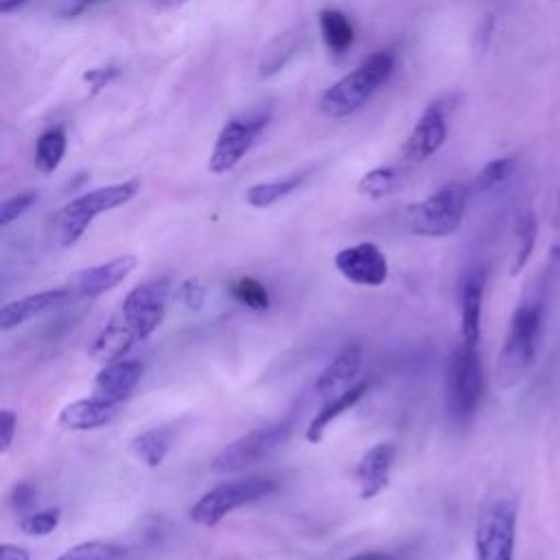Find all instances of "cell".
Returning a JSON list of instances; mask_svg holds the SVG:
<instances>
[{
  "instance_id": "obj_15",
  "label": "cell",
  "mask_w": 560,
  "mask_h": 560,
  "mask_svg": "<svg viewBox=\"0 0 560 560\" xmlns=\"http://www.w3.org/2000/svg\"><path fill=\"white\" fill-rule=\"evenodd\" d=\"M394 457H396V446L392 442H378L361 455L354 468V483L359 490V499L370 501L387 488Z\"/></svg>"
},
{
  "instance_id": "obj_5",
  "label": "cell",
  "mask_w": 560,
  "mask_h": 560,
  "mask_svg": "<svg viewBox=\"0 0 560 560\" xmlns=\"http://www.w3.org/2000/svg\"><path fill=\"white\" fill-rule=\"evenodd\" d=\"M468 203V188L462 182H448L431 192L427 199L409 203L402 221L411 234L418 236H448L459 230Z\"/></svg>"
},
{
  "instance_id": "obj_22",
  "label": "cell",
  "mask_w": 560,
  "mask_h": 560,
  "mask_svg": "<svg viewBox=\"0 0 560 560\" xmlns=\"http://www.w3.org/2000/svg\"><path fill=\"white\" fill-rule=\"evenodd\" d=\"M538 236V221L534 210L521 208L514 214V252L510 260V276H516L525 269V265L532 258V252L536 247Z\"/></svg>"
},
{
  "instance_id": "obj_18",
  "label": "cell",
  "mask_w": 560,
  "mask_h": 560,
  "mask_svg": "<svg viewBox=\"0 0 560 560\" xmlns=\"http://www.w3.org/2000/svg\"><path fill=\"white\" fill-rule=\"evenodd\" d=\"M486 291V271L475 267L466 273L459 289V341L477 346L481 337V306Z\"/></svg>"
},
{
  "instance_id": "obj_6",
  "label": "cell",
  "mask_w": 560,
  "mask_h": 560,
  "mask_svg": "<svg viewBox=\"0 0 560 560\" xmlns=\"http://www.w3.org/2000/svg\"><path fill=\"white\" fill-rule=\"evenodd\" d=\"M483 396V368L477 346L459 341L446 363V409L457 424L470 422Z\"/></svg>"
},
{
  "instance_id": "obj_1",
  "label": "cell",
  "mask_w": 560,
  "mask_h": 560,
  "mask_svg": "<svg viewBox=\"0 0 560 560\" xmlns=\"http://www.w3.org/2000/svg\"><path fill=\"white\" fill-rule=\"evenodd\" d=\"M545 302L542 293H525L514 308L503 343L494 361V381L499 389L516 387L534 368L542 337Z\"/></svg>"
},
{
  "instance_id": "obj_24",
  "label": "cell",
  "mask_w": 560,
  "mask_h": 560,
  "mask_svg": "<svg viewBox=\"0 0 560 560\" xmlns=\"http://www.w3.org/2000/svg\"><path fill=\"white\" fill-rule=\"evenodd\" d=\"M319 33L332 55H343L354 42V26L350 18L339 9L319 11Z\"/></svg>"
},
{
  "instance_id": "obj_42",
  "label": "cell",
  "mask_w": 560,
  "mask_h": 560,
  "mask_svg": "<svg viewBox=\"0 0 560 560\" xmlns=\"http://www.w3.org/2000/svg\"><path fill=\"white\" fill-rule=\"evenodd\" d=\"M168 4H184V2H188V0H166Z\"/></svg>"
},
{
  "instance_id": "obj_16",
  "label": "cell",
  "mask_w": 560,
  "mask_h": 560,
  "mask_svg": "<svg viewBox=\"0 0 560 560\" xmlns=\"http://www.w3.org/2000/svg\"><path fill=\"white\" fill-rule=\"evenodd\" d=\"M361 365H363V346L357 341L346 343L330 359V363L319 372V376L315 381V394L326 400L332 398V394L335 396L341 394L357 378Z\"/></svg>"
},
{
  "instance_id": "obj_19",
  "label": "cell",
  "mask_w": 560,
  "mask_h": 560,
  "mask_svg": "<svg viewBox=\"0 0 560 560\" xmlns=\"http://www.w3.org/2000/svg\"><path fill=\"white\" fill-rule=\"evenodd\" d=\"M120 413V405L101 400L96 396L79 398L59 411L57 424L68 431H92L109 424Z\"/></svg>"
},
{
  "instance_id": "obj_41",
  "label": "cell",
  "mask_w": 560,
  "mask_h": 560,
  "mask_svg": "<svg viewBox=\"0 0 560 560\" xmlns=\"http://www.w3.org/2000/svg\"><path fill=\"white\" fill-rule=\"evenodd\" d=\"M28 0H0V11L2 13H11L13 9H18V7H22V4H26Z\"/></svg>"
},
{
  "instance_id": "obj_2",
  "label": "cell",
  "mask_w": 560,
  "mask_h": 560,
  "mask_svg": "<svg viewBox=\"0 0 560 560\" xmlns=\"http://www.w3.org/2000/svg\"><path fill=\"white\" fill-rule=\"evenodd\" d=\"M394 68L396 55L392 50L372 52L322 94L319 112L326 118H346L359 112L374 96V92L389 81Z\"/></svg>"
},
{
  "instance_id": "obj_27",
  "label": "cell",
  "mask_w": 560,
  "mask_h": 560,
  "mask_svg": "<svg viewBox=\"0 0 560 560\" xmlns=\"http://www.w3.org/2000/svg\"><path fill=\"white\" fill-rule=\"evenodd\" d=\"M230 293L238 304L247 306L249 311H267L271 306V298H269L267 287L262 282H258L256 278H252V276L234 278L230 282Z\"/></svg>"
},
{
  "instance_id": "obj_34",
  "label": "cell",
  "mask_w": 560,
  "mask_h": 560,
  "mask_svg": "<svg viewBox=\"0 0 560 560\" xmlns=\"http://www.w3.org/2000/svg\"><path fill=\"white\" fill-rule=\"evenodd\" d=\"M208 298V287L201 278H186L175 289V300L188 311H201Z\"/></svg>"
},
{
  "instance_id": "obj_40",
  "label": "cell",
  "mask_w": 560,
  "mask_h": 560,
  "mask_svg": "<svg viewBox=\"0 0 560 560\" xmlns=\"http://www.w3.org/2000/svg\"><path fill=\"white\" fill-rule=\"evenodd\" d=\"M94 2H101V0H74L72 9H68V15H77V13L85 11L90 4H94Z\"/></svg>"
},
{
  "instance_id": "obj_37",
  "label": "cell",
  "mask_w": 560,
  "mask_h": 560,
  "mask_svg": "<svg viewBox=\"0 0 560 560\" xmlns=\"http://www.w3.org/2000/svg\"><path fill=\"white\" fill-rule=\"evenodd\" d=\"M116 74H118V70L112 68V66H107V68H94V70L85 72L83 79H85L94 90H101V88L107 85Z\"/></svg>"
},
{
  "instance_id": "obj_10",
  "label": "cell",
  "mask_w": 560,
  "mask_h": 560,
  "mask_svg": "<svg viewBox=\"0 0 560 560\" xmlns=\"http://www.w3.org/2000/svg\"><path fill=\"white\" fill-rule=\"evenodd\" d=\"M171 295V280L155 278L133 287L120 306L122 322L138 335V339L151 337L166 315V304Z\"/></svg>"
},
{
  "instance_id": "obj_30",
  "label": "cell",
  "mask_w": 560,
  "mask_h": 560,
  "mask_svg": "<svg viewBox=\"0 0 560 560\" xmlns=\"http://www.w3.org/2000/svg\"><path fill=\"white\" fill-rule=\"evenodd\" d=\"M516 168V158L512 155H503V158H497V160H490L488 164L481 166V171L475 175V182H472V188L483 192V190H492L494 186L503 184L512 171Z\"/></svg>"
},
{
  "instance_id": "obj_25",
  "label": "cell",
  "mask_w": 560,
  "mask_h": 560,
  "mask_svg": "<svg viewBox=\"0 0 560 560\" xmlns=\"http://www.w3.org/2000/svg\"><path fill=\"white\" fill-rule=\"evenodd\" d=\"M306 179V173H293L289 177L282 179H273V182H258L254 186H249L245 190V201L252 208H269L276 201L284 199L287 195H291L295 188H300V184Z\"/></svg>"
},
{
  "instance_id": "obj_26",
  "label": "cell",
  "mask_w": 560,
  "mask_h": 560,
  "mask_svg": "<svg viewBox=\"0 0 560 560\" xmlns=\"http://www.w3.org/2000/svg\"><path fill=\"white\" fill-rule=\"evenodd\" d=\"M66 147H68V138L63 127L46 129L35 142V168L42 175H50L52 171H57V166L66 155Z\"/></svg>"
},
{
  "instance_id": "obj_38",
  "label": "cell",
  "mask_w": 560,
  "mask_h": 560,
  "mask_svg": "<svg viewBox=\"0 0 560 560\" xmlns=\"http://www.w3.org/2000/svg\"><path fill=\"white\" fill-rule=\"evenodd\" d=\"M0 560H31V553L13 542H2L0 545Z\"/></svg>"
},
{
  "instance_id": "obj_21",
  "label": "cell",
  "mask_w": 560,
  "mask_h": 560,
  "mask_svg": "<svg viewBox=\"0 0 560 560\" xmlns=\"http://www.w3.org/2000/svg\"><path fill=\"white\" fill-rule=\"evenodd\" d=\"M136 341H140L138 335L118 315L112 322H107L105 328L96 335V339L92 341V348H90V357L101 363L120 361L133 348Z\"/></svg>"
},
{
  "instance_id": "obj_13",
  "label": "cell",
  "mask_w": 560,
  "mask_h": 560,
  "mask_svg": "<svg viewBox=\"0 0 560 560\" xmlns=\"http://www.w3.org/2000/svg\"><path fill=\"white\" fill-rule=\"evenodd\" d=\"M335 267L348 282L359 287H381L389 273L385 254L370 241L339 249L335 254Z\"/></svg>"
},
{
  "instance_id": "obj_3",
  "label": "cell",
  "mask_w": 560,
  "mask_h": 560,
  "mask_svg": "<svg viewBox=\"0 0 560 560\" xmlns=\"http://www.w3.org/2000/svg\"><path fill=\"white\" fill-rule=\"evenodd\" d=\"M138 190H140L138 179H125L118 184L88 190V192L70 199L50 219L52 241L61 247L74 245L98 214L129 203L138 195Z\"/></svg>"
},
{
  "instance_id": "obj_36",
  "label": "cell",
  "mask_w": 560,
  "mask_h": 560,
  "mask_svg": "<svg viewBox=\"0 0 560 560\" xmlns=\"http://www.w3.org/2000/svg\"><path fill=\"white\" fill-rule=\"evenodd\" d=\"M549 265H551V269L560 267V195H558V206H556V217H553V236L549 243Z\"/></svg>"
},
{
  "instance_id": "obj_14",
  "label": "cell",
  "mask_w": 560,
  "mask_h": 560,
  "mask_svg": "<svg viewBox=\"0 0 560 560\" xmlns=\"http://www.w3.org/2000/svg\"><path fill=\"white\" fill-rule=\"evenodd\" d=\"M142 374H144L142 361L120 359V361L105 363L98 370V374L94 376L92 396L114 402V405H122V400H127L133 394V389L138 387Z\"/></svg>"
},
{
  "instance_id": "obj_32",
  "label": "cell",
  "mask_w": 560,
  "mask_h": 560,
  "mask_svg": "<svg viewBox=\"0 0 560 560\" xmlns=\"http://www.w3.org/2000/svg\"><path fill=\"white\" fill-rule=\"evenodd\" d=\"M37 199H39L37 190H24V192H18V195L4 199L0 206V225L7 228L13 221H18L20 217H24L37 203Z\"/></svg>"
},
{
  "instance_id": "obj_39",
  "label": "cell",
  "mask_w": 560,
  "mask_h": 560,
  "mask_svg": "<svg viewBox=\"0 0 560 560\" xmlns=\"http://www.w3.org/2000/svg\"><path fill=\"white\" fill-rule=\"evenodd\" d=\"M348 560H396V556L389 553V551H363V553H357Z\"/></svg>"
},
{
  "instance_id": "obj_35",
  "label": "cell",
  "mask_w": 560,
  "mask_h": 560,
  "mask_svg": "<svg viewBox=\"0 0 560 560\" xmlns=\"http://www.w3.org/2000/svg\"><path fill=\"white\" fill-rule=\"evenodd\" d=\"M0 427H2V453H7L15 440L18 433V416L13 409H2L0 413Z\"/></svg>"
},
{
  "instance_id": "obj_28",
  "label": "cell",
  "mask_w": 560,
  "mask_h": 560,
  "mask_svg": "<svg viewBox=\"0 0 560 560\" xmlns=\"http://www.w3.org/2000/svg\"><path fill=\"white\" fill-rule=\"evenodd\" d=\"M398 186V171L392 166H376L368 171L359 184L357 192L368 199H383Z\"/></svg>"
},
{
  "instance_id": "obj_17",
  "label": "cell",
  "mask_w": 560,
  "mask_h": 560,
  "mask_svg": "<svg viewBox=\"0 0 560 560\" xmlns=\"http://www.w3.org/2000/svg\"><path fill=\"white\" fill-rule=\"evenodd\" d=\"M70 298L72 295L68 291V287H55V289H44V291L11 300L0 308V328L2 330L18 328V326L26 324L28 319H35V317L61 306Z\"/></svg>"
},
{
  "instance_id": "obj_23",
  "label": "cell",
  "mask_w": 560,
  "mask_h": 560,
  "mask_svg": "<svg viewBox=\"0 0 560 560\" xmlns=\"http://www.w3.org/2000/svg\"><path fill=\"white\" fill-rule=\"evenodd\" d=\"M173 431L166 427H155V429H147L142 433H138L131 440V453L149 468H158L162 466V462L166 459L171 446H173Z\"/></svg>"
},
{
  "instance_id": "obj_33",
  "label": "cell",
  "mask_w": 560,
  "mask_h": 560,
  "mask_svg": "<svg viewBox=\"0 0 560 560\" xmlns=\"http://www.w3.org/2000/svg\"><path fill=\"white\" fill-rule=\"evenodd\" d=\"M39 503V488L31 481H18L11 486L9 490V508L24 516V514H31L35 512V505Z\"/></svg>"
},
{
  "instance_id": "obj_9",
  "label": "cell",
  "mask_w": 560,
  "mask_h": 560,
  "mask_svg": "<svg viewBox=\"0 0 560 560\" xmlns=\"http://www.w3.org/2000/svg\"><path fill=\"white\" fill-rule=\"evenodd\" d=\"M271 120V112L267 107H252L232 116L219 131L214 147L208 158V171L212 175L230 173L252 149L258 133Z\"/></svg>"
},
{
  "instance_id": "obj_12",
  "label": "cell",
  "mask_w": 560,
  "mask_h": 560,
  "mask_svg": "<svg viewBox=\"0 0 560 560\" xmlns=\"http://www.w3.org/2000/svg\"><path fill=\"white\" fill-rule=\"evenodd\" d=\"M448 136V118L444 101H433L424 107L420 118L416 120L405 147L402 158L409 164H420L435 155Z\"/></svg>"
},
{
  "instance_id": "obj_29",
  "label": "cell",
  "mask_w": 560,
  "mask_h": 560,
  "mask_svg": "<svg viewBox=\"0 0 560 560\" xmlns=\"http://www.w3.org/2000/svg\"><path fill=\"white\" fill-rule=\"evenodd\" d=\"M125 549L105 540H85L66 549L57 560H122Z\"/></svg>"
},
{
  "instance_id": "obj_8",
  "label": "cell",
  "mask_w": 560,
  "mask_h": 560,
  "mask_svg": "<svg viewBox=\"0 0 560 560\" xmlns=\"http://www.w3.org/2000/svg\"><path fill=\"white\" fill-rule=\"evenodd\" d=\"M276 490V481L271 477H241L223 481L208 492H203L192 508L188 510V516L192 523L201 527H214L219 525L228 514L234 510L254 503Z\"/></svg>"
},
{
  "instance_id": "obj_31",
  "label": "cell",
  "mask_w": 560,
  "mask_h": 560,
  "mask_svg": "<svg viewBox=\"0 0 560 560\" xmlns=\"http://www.w3.org/2000/svg\"><path fill=\"white\" fill-rule=\"evenodd\" d=\"M61 521V510L59 508H46V510H35L31 514H24L18 521V527L26 536H48L57 529Z\"/></svg>"
},
{
  "instance_id": "obj_11",
  "label": "cell",
  "mask_w": 560,
  "mask_h": 560,
  "mask_svg": "<svg viewBox=\"0 0 560 560\" xmlns=\"http://www.w3.org/2000/svg\"><path fill=\"white\" fill-rule=\"evenodd\" d=\"M136 267H138V258L133 254H120L107 262H98V265L74 271L68 278L66 287L72 298L92 300L122 284Z\"/></svg>"
},
{
  "instance_id": "obj_7",
  "label": "cell",
  "mask_w": 560,
  "mask_h": 560,
  "mask_svg": "<svg viewBox=\"0 0 560 560\" xmlns=\"http://www.w3.org/2000/svg\"><path fill=\"white\" fill-rule=\"evenodd\" d=\"M293 429H295L293 418H280L276 422H269L265 427L243 433L241 438L232 440L228 446H223L214 455L210 464L212 472L230 475V472H241L245 468L260 464L293 435Z\"/></svg>"
},
{
  "instance_id": "obj_4",
  "label": "cell",
  "mask_w": 560,
  "mask_h": 560,
  "mask_svg": "<svg viewBox=\"0 0 560 560\" xmlns=\"http://www.w3.org/2000/svg\"><path fill=\"white\" fill-rule=\"evenodd\" d=\"M518 499L497 490L479 508L475 523V560H514Z\"/></svg>"
},
{
  "instance_id": "obj_20",
  "label": "cell",
  "mask_w": 560,
  "mask_h": 560,
  "mask_svg": "<svg viewBox=\"0 0 560 560\" xmlns=\"http://www.w3.org/2000/svg\"><path fill=\"white\" fill-rule=\"evenodd\" d=\"M368 392H370V381H359V383L350 385L348 389H343L341 394L328 398V400L324 402V407L311 418V422H308V427H306V433H304L306 442H308V444H319L322 438H324V433H326V429H328L339 416H343L346 411H350Z\"/></svg>"
}]
</instances>
